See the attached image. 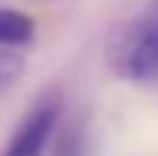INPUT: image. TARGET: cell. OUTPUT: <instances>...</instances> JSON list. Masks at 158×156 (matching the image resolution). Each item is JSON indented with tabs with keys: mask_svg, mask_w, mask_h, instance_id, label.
I'll use <instances>...</instances> for the list:
<instances>
[{
	"mask_svg": "<svg viewBox=\"0 0 158 156\" xmlns=\"http://www.w3.org/2000/svg\"><path fill=\"white\" fill-rule=\"evenodd\" d=\"M64 112V99L57 90H48L46 94L30 108L25 120L19 124L5 156H41L57 131Z\"/></svg>",
	"mask_w": 158,
	"mask_h": 156,
	"instance_id": "7a4b0ae2",
	"label": "cell"
},
{
	"mask_svg": "<svg viewBox=\"0 0 158 156\" xmlns=\"http://www.w3.org/2000/svg\"><path fill=\"white\" fill-rule=\"evenodd\" d=\"M23 71H25V57L16 53L14 48L0 46V94L19 83Z\"/></svg>",
	"mask_w": 158,
	"mask_h": 156,
	"instance_id": "5b68a950",
	"label": "cell"
},
{
	"mask_svg": "<svg viewBox=\"0 0 158 156\" xmlns=\"http://www.w3.org/2000/svg\"><path fill=\"white\" fill-rule=\"evenodd\" d=\"M53 156H85V124L78 117H71L60 129Z\"/></svg>",
	"mask_w": 158,
	"mask_h": 156,
	"instance_id": "277c9868",
	"label": "cell"
},
{
	"mask_svg": "<svg viewBox=\"0 0 158 156\" xmlns=\"http://www.w3.org/2000/svg\"><path fill=\"white\" fill-rule=\"evenodd\" d=\"M35 21L25 12L12 7H0V46L19 48L35 39Z\"/></svg>",
	"mask_w": 158,
	"mask_h": 156,
	"instance_id": "3957f363",
	"label": "cell"
},
{
	"mask_svg": "<svg viewBox=\"0 0 158 156\" xmlns=\"http://www.w3.org/2000/svg\"><path fill=\"white\" fill-rule=\"evenodd\" d=\"M106 64L122 80H151L158 76V21L140 19L112 32Z\"/></svg>",
	"mask_w": 158,
	"mask_h": 156,
	"instance_id": "6da1fadb",
	"label": "cell"
}]
</instances>
